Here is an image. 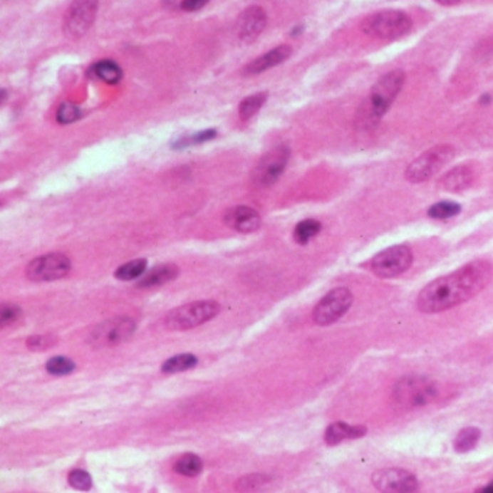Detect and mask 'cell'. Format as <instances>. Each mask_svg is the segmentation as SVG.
<instances>
[{
  "mask_svg": "<svg viewBox=\"0 0 493 493\" xmlns=\"http://www.w3.org/2000/svg\"><path fill=\"white\" fill-rule=\"evenodd\" d=\"M268 482V477H265L264 474H249V476H246L244 479L240 480V483L237 484L239 489H255L256 486H261L264 483Z\"/></svg>",
  "mask_w": 493,
  "mask_h": 493,
  "instance_id": "cell-34",
  "label": "cell"
},
{
  "mask_svg": "<svg viewBox=\"0 0 493 493\" xmlns=\"http://www.w3.org/2000/svg\"><path fill=\"white\" fill-rule=\"evenodd\" d=\"M197 363H199V359H197L194 355L182 353V355H177L174 358H170L162 365L161 370L164 373H180V372H185V370L195 368Z\"/></svg>",
  "mask_w": 493,
  "mask_h": 493,
  "instance_id": "cell-21",
  "label": "cell"
},
{
  "mask_svg": "<svg viewBox=\"0 0 493 493\" xmlns=\"http://www.w3.org/2000/svg\"><path fill=\"white\" fill-rule=\"evenodd\" d=\"M372 483L382 492L407 493L418 489L417 477L404 469H382L372 476Z\"/></svg>",
  "mask_w": 493,
  "mask_h": 493,
  "instance_id": "cell-12",
  "label": "cell"
},
{
  "mask_svg": "<svg viewBox=\"0 0 493 493\" xmlns=\"http://www.w3.org/2000/svg\"><path fill=\"white\" fill-rule=\"evenodd\" d=\"M71 269L70 259L63 254H48L33 259L26 268V276L35 282L56 281Z\"/></svg>",
  "mask_w": 493,
  "mask_h": 493,
  "instance_id": "cell-11",
  "label": "cell"
},
{
  "mask_svg": "<svg viewBox=\"0 0 493 493\" xmlns=\"http://www.w3.org/2000/svg\"><path fill=\"white\" fill-rule=\"evenodd\" d=\"M321 230V223L313 219H307L300 222L295 226L294 239L300 244H307L313 237H316Z\"/></svg>",
  "mask_w": 493,
  "mask_h": 493,
  "instance_id": "cell-24",
  "label": "cell"
},
{
  "mask_svg": "<svg viewBox=\"0 0 493 493\" xmlns=\"http://www.w3.org/2000/svg\"><path fill=\"white\" fill-rule=\"evenodd\" d=\"M405 74L401 70L390 71L380 77L372 87L368 100L360 109V120L363 123H378L380 118L390 109L397 95L403 90Z\"/></svg>",
  "mask_w": 493,
  "mask_h": 493,
  "instance_id": "cell-2",
  "label": "cell"
},
{
  "mask_svg": "<svg viewBox=\"0 0 493 493\" xmlns=\"http://www.w3.org/2000/svg\"><path fill=\"white\" fill-rule=\"evenodd\" d=\"M146 265H147V262L145 259L130 261V262L122 265L115 272V276L120 281H132V279L140 278L143 275V272L146 271Z\"/></svg>",
  "mask_w": 493,
  "mask_h": 493,
  "instance_id": "cell-26",
  "label": "cell"
},
{
  "mask_svg": "<svg viewBox=\"0 0 493 493\" xmlns=\"http://www.w3.org/2000/svg\"><path fill=\"white\" fill-rule=\"evenodd\" d=\"M479 492H482V493H493V480H492L487 486H484L483 489H480Z\"/></svg>",
  "mask_w": 493,
  "mask_h": 493,
  "instance_id": "cell-37",
  "label": "cell"
},
{
  "mask_svg": "<svg viewBox=\"0 0 493 493\" xmlns=\"http://www.w3.org/2000/svg\"><path fill=\"white\" fill-rule=\"evenodd\" d=\"M353 304V294L348 288H334L316 306L313 320L318 326H330L340 320Z\"/></svg>",
  "mask_w": 493,
  "mask_h": 493,
  "instance_id": "cell-8",
  "label": "cell"
},
{
  "mask_svg": "<svg viewBox=\"0 0 493 493\" xmlns=\"http://www.w3.org/2000/svg\"><path fill=\"white\" fill-rule=\"evenodd\" d=\"M98 9V0H73L64 16V33L71 39H78L93 25Z\"/></svg>",
  "mask_w": 493,
  "mask_h": 493,
  "instance_id": "cell-10",
  "label": "cell"
},
{
  "mask_svg": "<svg viewBox=\"0 0 493 493\" xmlns=\"http://www.w3.org/2000/svg\"><path fill=\"white\" fill-rule=\"evenodd\" d=\"M292 54V49L288 45H281L274 49H271L269 53L261 56L259 58L254 60L251 64H248L243 70L244 76H256L264 71H268L279 64H282L285 60H288Z\"/></svg>",
  "mask_w": 493,
  "mask_h": 493,
  "instance_id": "cell-16",
  "label": "cell"
},
{
  "mask_svg": "<svg viewBox=\"0 0 493 493\" xmlns=\"http://www.w3.org/2000/svg\"><path fill=\"white\" fill-rule=\"evenodd\" d=\"M437 2H438L440 5H442V6H452V5L459 4L460 0H437Z\"/></svg>",
  "mask_w": 493,
  "mask_h": 493,
  "instance_id": "cell-36",
  "label": "cell"
},
{
  "mask_svg": "<svg viewBox=\"0 0 493 493\" xmlns=\"http://www.w3.org/2000/svg\"><path fill=\"white\" fill-rule=\"evenodd\" d=\"M479 440H480V430L479 428H476V427L463 428L455 440V450L459 453H467L477 446Z\"/></svg>",
  "mask_w": 493,
  "mask_h": 493,
  "instance_id": "cell-22",
  "label": "cell"
},
{
  "mask_svg": "<svg viewBox=\"0 0 493 493\" xmlns=\"http://www.w3.org/2000/svg\"><path fill=\"white\" fill-rule=\"evenodd\" d=\"M440 393L438 383L427 376L410 375L393 388V400L403 408H420L431 404Z\"/></svg>",
  "mask_w": 493,
  "mask_h": 493,
  "instance_id": "cell-3",
  "label": "cell"
},
{
  "mask_svg": "<svg viewBox=\"0 0 493 493\" xmlns=\"http://www.w3.org/2000/svg\"><path fill=\"white\" fill-rule=\"evenodd\" d=\"M135 321L128 317H116L95 326L88 336L91 346L109 348L130 338L135 331Z\"/></svg>",
  "mask_w": 493,
  "mask_h": 493,
  "instance_id": "cell-9",
  "label": "cell"
},
{
  "mask_svg": "<svg viewBox=\"0 0 493 493\" xmlns=\"http://www.w3.org/2000/svg\"><path fill=\"white\" fill-rule=\"evenodd\" d=\"M21 314H22V311L19 307L12 306V304L4 306L2 310H0V324H2V327L11 326L19 320Z\"/></svg>",
  "mask_w": 493,
  "mask_h": 493,
  "instance_id": "cell-32",
  "label": "cell"
},
{
  "mask_svg": "<svg viewBox=\"0 0 493 493\" xmlns=\"http://www.w3.org/2000/svg\"><path fill=\"white\" fill-rule=\"evenodd\" d=\"M174 470L178 474L188 476V477H195L203 472V462L199 456L195 455H185L181 459H178L174 465Z\"/></svg>",
  "mask_w": 493,
  "mask_h": 493,
  "instance_id": "cell-23",
  "label": "cell"
},
{
  "mask_svg": "<svg viewBox=\"0 0 493 493\" xmlns=\"http://www.w3.org/2000/svg\"><path fill=\"white\" fill-rule=\"evenodd\" d=\"M45 369L48 373L56 375V376H66L70 375L76 370V363L64 356H56L53 359H49L45 365Z\"/></svg>",
  "mask_w": 493,
  "mask_h": 493,
  "instance_id": "cell-28",
  "label": "cell"
},
{
  "mask_svg": "<svg viewBox=\"0 0 493 493\" xmlns=\"http://www.w3.org/2000/svg\"><path fill=\"white\" fill-rule=\"evenodd\" d=\"M460 204L455 202H440L428 209V216L435 220H447L460 213Z\"/></svg>",
  "mask_w": 493,
  "mask_h": 493,
  "instance_id": "cell-27",
  "label": "cell"
},
{
  "mask_svg": "<svg viewBox=\"0 0 493 493\" xmlns=\"http://www.w3.org/2000/svg\"><path fill=\"white\" fill-rule=\"evenodd\" d=\"M476 178L474 170L469 165H460L449 171L440 181V187L450 192H459L469 188Z\"/></svg>",
  "mask_w": 493,
  "mask_h": 493,
  "instance_id": "cell-17",
  "label": "cell"
},
{
  "mask_svg": "<svg viewBox=\"0 0 493 493\" xmlns=\"http://www.w3.org/2000/svg\"><path fill=\"white\" fill-rule=\"evenodd\" d=\"M91 71H93L94 77H98L108 84H118L122 78L120 67L110 60H103V61L95 63L93 66Z\"/></svg>",
  "mask_w": 493,
  "mask_h": 493,
  "instance_id": "cell-20",
  "label": "cell"
},
{
  "mask_svg": "<svg viewBox=\"0 0 493 493\" xmlns=\"http://www.w3.org/2000/svg\"><path fill=\"white\" fill-rule=\"evenodd\" d=\"M56 338L53 336H31L26 341L28 348L32 351H45L56 344Z\"/></svg>",
  "mask_w": 493,
  "mask_h": 493,
  "instance_id": "cell-31",
  "label": "cell"
},
{
  "mask_svg": "<svg viewBox=\"0 0 493 493\" xmlns=\"http://www.w3.org/2000/svg\"><path fill=\"white\" fill-rule=\"evenodd\" d=\"M224 223L240 233H252L256 232L261 226V216L256 210L246 207V206H237L233 209H229L224 214Z\"/></svg>",
  "mask_w": 493,
  "mask_h": 493,
  "instance_id": "cell-15",
  "label": "cell"
},
{
  "mask_svg": "<svg viewBox=\"0 0 493 493\" xmlns=\"http://www.w3.org/2000/svg\"><path fill=\"white\" fill-rule=\"evenodd\" d=\"M266 97H268V94L259 93V94H254L248 98H244V100L239 106L240 119L249 120L254 115H256L261 110V108L264 106V103L266 102Z\"/></svg>",
  "mask_w": 493,
  "mask_h": 493,
  "instance_id": "cell-25",
  "label": "cell"
},
{
  "mask_svg": "<svg viewBox=\"0 0 493 493\" xmlns=\"http://www.w3.org/2000/svg\"><path fill=\"white\" fill-rule=\"evenodd\" d=\"M210 0H181V9L185 12H195L204 8Z\"/></svg>",
  "mask_w": 493,
  "mask_h": 493,
  "instance_id": "cell-35",
  "label": "cell"
},
{
  "mask_svg": "<svg viewBox=\"0 0 493 493\" xmlns=\"http://www.w3.org/2000/svg\"><path fill=\"white\" fill-rule=\"evenodd\" d=\"M68 483L77 490H88L93 486V479L85 470L74 469L68 474Z\"/></svg>",
  "mask_w": 493,
  "mask_h": 493,
  "instance_id": "cell-29",
  "label": "cell"
},
{
  "mask_svg": "<svg viewBox=\"0 0 493 493\" xmlns=\"http://www.w3.org/2000/svg\"><path fill=\"white\" fill-rule=\"evenodd\" d=\"M219 313L220 306L216 301H194L170 311L164 323L168 330H190L213 320Z\"/></svg>",
  "mask_w": 493,
  "mask_h": 493,
  "instance_id": "cell-6",
  "label": "cell"
},
{
  "mask_svg": "<svg viewBox=\"0 0 493 493\" xmlns=\"http://www.w3.org/2000/svg\"><path fill=\"white\" fill-rule=\"evenodd\" d=\"M412 261V251L408 246L397 244L375 255L369 262V268L380 278H393L408 271Z\"/></svg>",
  "mask_w": 493,
  "mask_h": 493,
  "instance_id": "cell-7",
  "label": "cell"
},
{
  "mask_svg": "<svg viewBox=\"0 0 493 493\" xmlns=\"http://www.w3.org/2000/svg\"><path fill=\"white\" fill-rule=\"evenodd\" d=\"M289 158V151L286 146H278L274 151L266 154L258 164L254 180L261 187H269L276 182L284 172Z\"/></svg>",
  "mask_w": 493,
  "mask_h": 493,
  "instance_id": "cell-13",
  "label": "cell"
},
{
  "mask_svg": "<svg viewBox=\"0 0 493 493\" xmlns=\"http://www.w3.org/2000/svg\"><path fill=\"white\" fill-rule=\"evenodd\" d=\"M178 276V266L172 264L167 265H158L154 268L150 274L145 275L139 282L137 288H152V286H160L164 285L170 281H174Z\"/></svg>",
  "mask_w": 493,
  "mask_h": 493,
  "instance_id": "cell-19",
  "label": "cell"
},
{
  "mask_svg": "<svg viewBox=\"0 0 493 493\" xmlns=\"http://www.w3.org/2000/svg\"><path fill=\"white\" fill-rule=\"evenodd\" d=\"M216 136V130L214 129H209V130H203L200 132L199 135H192L190 137H185L180 142H177V147H184V146H188V145H197V143H203V142H207L210 139H213Z\"/></svg>",
  "mask_w": 493,
  "mask_h": 493,
  "instance_id": "cell-33",
  "label": "cell"
},
{
  "mask_svg": "<svg viewBox=\"0 0 493 493\" xmlns=\"http://www.w3.org/2000/svg\"><path fill=\"white\" fill-rule=\"evenodd\" d=\"M268 22L266 14L259 6L246 9L237 21V36L243 42H254L265 29Z\"/></svg>",
  "mask_w": 493,
  "mask_h": 493,
  "instance_id": "cell-14",
  "label": "cell"
},
{
  "mask_svg": "<svg viewBox=\"0 0 493 493\" xmlns=\"http://www.w3.org/2000/svg\"><path fill=\"white\" fill-rule=\"evenodd\" d=\"M455 147L450 145H437L414 160L405 170V178L418 184L430 180L455 158Z\"/></svg>",
  "mask_w": 493,
  "mask_h": 493,
  "instance_id": "cell-5",
  "label": "cell"
},
{
  "mask_svg": "<svg viewBox=\"0 0 493 493\" xmlns=\"http://www.w3.org/2000/svg\"><path fill=\"white\" fill-rule=\"evenodd\" d=\"M412 29V21L401 11H382L368 16L362 22V31L378 39H397Z\"/></svg>",
  "mask_w": 493,
  "mask_h": 493,
  "instance_id": "cell-4",
  "label": "cell"
},
{
  "mask_svg": "<svg viewBox=\"0 0 493 493\" xmlns=\"http://www.w3.org/2000/svg\"><path fill=\"white\" fill-rule=\"evenodd\" d=\"M492 279L493 264L489 261H473L425 285L418 294V310L425 314L450 310L476 297Z\"/></svg>",
  "mask_w": 493,
  "mask_h": 493,
  "instance_id": "cell-1",
  "label": "cell"
},
{
  "mask_svg": "<svg viewBox=\"0 0 493 493\" xmlns=\"http://www.w3.org/2000/svg\"><path fill=\"white\" fill-rule=\"evenodd\" d=\"M80 116H81V110L76 105H71V103H63L57 110V120L63 125L73 123L78 120Z\"/></svg>",
  "mask_w": 493,
  "mask_h": 493,
  "instance_id": "cell-30",
  "label": "cell"
},
{
  "mask_svg": "<svg viewBox=\"0 0 493 493\" xmlns=\"http://www.w3.org/2000/svg\"><path fill=\"white\" fill-rule=\"evenodd\" d=\"M366 432H368L366 427H353V425H349L346 422L337 421V422H333L331 425L327 427L326 434H324V440L328 446H336L344 440L360 438Z\"/></svg>",
  "mask_w": 493,
  "mask_h": 493,
  "instance_id": "cell-18",
  "label": "cell"
}]
</instances>
